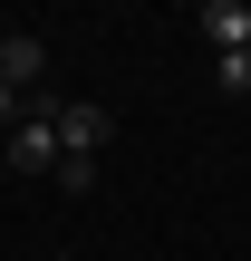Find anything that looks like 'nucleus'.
<instances>
[{
  "mask_svg": "<svg viewBox=\"0 0 251 261\" xmlns=\"http://www.w3.org/2000/svg\"><path fill=\"white\" fill-rule=\"evenodd\" d=\"M0 145H10V165H19V174H58V87H39Z\"/></svg>",
  "mask_w": 251,
  "mask_h": 261,
  "instance_id": "1",
  "label": "nucleus"
},
{
  "mask_svg": "<svg viewBox=\"0 0 251 261\" xmlns=\"http://www.w3.org/2000/svg\"><path fill=\"white\" fill-rule=\"evenodd\" d=\"M106 136H116V116H106V107L58 97V155H106Z\"/></svg>",
  "mask_w": 251,
  "mask_h": 261,
  "instance_id": "2",
  "label": "nucleus"
},
{
  "mask_svg": "<svg viewBox=\"0 0 251 261\" xmlns=\"http://www.w3.org/2000/svg\"><path fill=\"white\" fill-rule=\"evenodd\" d=\"M203 29H213V58L251 48V10H242V0H213V10H203Z\"/></svg>",
  "mask_w": 251,
  "mask_h": 261,
  "instance_id": "3",
  "label": "nucleus"
},
{
  "mask_svg": "<svg viewBox=\"0 0 251 261\" xmlns=\"http://www.w3.org/2000/svg\"><path fill=\"white\" fill-rule=\"evenodd\" d=\"M213 77H222V97H251V48H232V58H213Z\"/></svg>",
  "mask_w": 251,
  "mask_h": 261,
  "instance_id": "4",
  "label": "nucleus"
},
{
  "mask_svg": "<svg viewBox=\"0 0 251 261\" xmlns=\"http://www.w3.org/2000/svg\"><path fill=\"white\" fill-rule=\"evenodd\" d=\"M58 184L68 194H97V155H58Z\"/></svg>",
  "mask_w": 251,
  "mask_h": 261,
  "instance_id": "5",
  "label": "nucleus"
},
{
  "mask_svg": "<svg viewBox=\"0 0 251 261\" xmlns=\"http://www.w3.org/2000/svg\"><path fill=\"white\" fill-rule=\"evenodd\" d=\"M19 107H29V97H19V87H0V136L19 126Z\"/></svg>",
  "mask_w": 251,
  "mask_h": 261,
  "instance_id": "6",
  "label": "nucleus"
},
{
  "mask_svg": "<svg viewBox=\"0 0 251 261\" xmlns=\"http://www.w3.org/2000/svg\"><path fill=\"white\" fill-rule=\"evenodd\" d=\"M58 261H68V252H58Z\"/></svg>",
  "mask_w": 251,
  "mask_h": 261,
  "instance_id": "7",
  "label": "nucleus"
}]
</instances>
